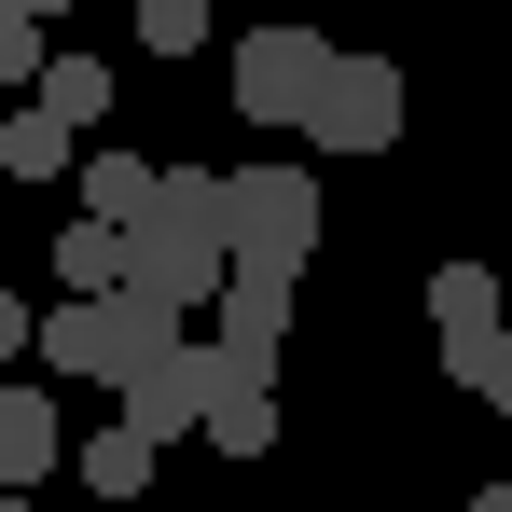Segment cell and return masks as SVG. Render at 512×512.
Returning a JSON list of instances; mask_svg holds the SVG:
<instances>
[{"label":"cell","mask_w":512,"mask_h":512,"mask_svg":"<svg viewBox=\"0 0 512 512\" xmlns=\"http://www.w3.org/2000/svg\"><path fill=\"white\" fill-rule=\"evenodd\" d=\"M139 291H153V305L236 291V236H222V180H208V167H167L153 222H139Z\"/></svg>","instance_id":"obj_1"},{"label":"cell","mask_w":512,"mask_h":512,"mask_svg":"<svg viewBox=\"0 0 512 512\" xmlns=\"http://www.w3.org/2000/svg\"><path fill=\"white\" fill-rule=\"evenodd\" d=\"M70 471H84L97 499H139V485H153V443H139V429L111 416V429H97V443H84V457H70Z\"/></svg>","instance_id":"obj_14"},{"label":"cell","mask_w":512,"mask_h":512,"mask_svg":"<svg viewBox=\"0 0 512 512\" xmlns=\"http://www.w3.org/2000/svg\"><path fill=\"white\" fill-rule=\"evenodd\" d=\"M222 236H236L250 277H305V250H319V167H236L222 180Z\"/></svg>","instance_id":"obj_3"},{"label":"cell","mask_w":512,"mask_h":512,"mask_svg":"<svg viewBox=\"0 0 512 512\" xmlns=\"http://www.w3.org/2000/svg\"><path fill=\"white\" fill-rule=\"evenodd\" d=\"M139 42H153V56H194V42H208V0H139Z\"/></svg>","instance_id":"obj_16"},{"label":"cell","mask_w":512,"mask_h":512,"mask_svg":"<svg viewBox=\"0 0 512 512\" xmlns=\"http://www.w3.org/2000/svg\"><path fill=\"white\" fill-rule=\"evenodd\" d=\"M14 346H42V305H28V291H0V360H14Z\"/></svg>","instance_id":"obj_17"},{"label":"cell","mask_w":512,"mask_h":512,"mask_svg":"<svg viewBox=\"0 0 512 512\" xmlns=\"http://www.w3.org/2000/svg\"><path fill=\"white\" fill-rule=\"evenodd\" d=\"M333 56L346 42H319V28H250V42H236V111H250V125H319Z\"/></svg>","instance_id":"obj_4"},{"label":"cell","mask_w":512,"mask_h":512,"mask_svg":"<svg viewBox=\"0 0 512 512\" xmlns=\"http://www.w3.org/2000/svg\"><path fill=\"white\" fill-rule=\"evenodd\" d=\"M471 512H512V485H485V499H471Z\"/></svg>","instance_id":"obj_19"},{"label":"cell","mask_w":512,"mask_h":512,"mask_svg":"<svg viewBox=\"0 0 512 512\" xmlns=\"http://www.w3.org/2000/svg\"><path fill=\"white\" fill-rule=\"evenodd\" d=\"M402 111H416V97H402L388 56H333V97H319V125H305V139H319V153H388V139H402Z\"/></svg>","instance_id":"obj_6"},{"label":"cell","mask_w":512,"mask_h":512,"mask_svg":"<svg viewBox=\"0 0 512 512\" xmlns=\"http://www.w3.org/2000/svg\"><path fill=\"white\" fill-rule=\"evenodd\" d=\"M42 111H56L70 139H97V125H111V70H97V56H56V70H42Z\"/></svg>","instance_id":"obj_13"},{"label":"cell","mask_w":512,"mask_h":512,"mask_svg":"<svg viewBox=\"0 0 512 512\" xmlns=\"http://www.w3.org/2000/svg\"><path fill=\"white\" fill-rule=\"evenodd\" d=\"M208 388H222V346H180L167 374H139V388H125V429L167 457L180 429H208Z\"/></svg>","instance_id":"obj_7"},{"label":"cell","mask_w":512,"mask_h":512,"mask_svg":"<svg viewBox=\"0 0 512 512\" xmlns=\"http://www.w3.org/2000/svg\"><path fill=\"white\" fill-rule=\"evenodd\" d=\"M14 14H28V28H56V14H70V0H14Z\"/></svg>","instance_id":"obj_18"},{"label":"cell","mask_w":512,"mask_h":512,"mask_svg":"<svg viewBox=\"0 0 512 512\" xmlns=\"http://www.w3.org/2000/svg\"><path fill=\"white\" fill-rule=\"evenodd\" d=\"M0 14H14V0H0Z\"/></svg>","instance_id":"obj_22"},{"label":"cell","mask_w":512,"mask_h":512,"mask_svg":"<svg viewBox=\"0 0 512 512\" xmlns=\"http://www.w3.org/2000/svg\"><path fill=\"white\" fill-rule=\"evenodd\" d=\"M0 167H14V180H42V194H56V180H84V139H70V125H56L42 97H28V111L0 125Z\"/></svg>","instance_id":"obj_12"},{"label":"cell","mask_w":512,"mask_h":512,"mask_svg":"<svg viewBox=\"0 0 512 512\" xmlns=\"http://www.w3.org/2000/svg\"><path fill=\"white\" fill-rule=\"evenodd\" d=\"M222 346H236L250 374H277V346H291V277H250V263H236V291H222Z\"/></svg>","instance_id":"obj_10"},{"label":"cell","mask_w":512,"mask_h":512,"mask_svg":"<svg viewBox=\"0 0 512 512\" xmlns=\"http://www.w3.org/2000/svg\"><path fill=\"white\" fill-rule=\"evenodd\" d=\"M56 471V388H0V499H28Z\"/></svg>","instance_id":"obj_11"},{"label":"cell","mask_w":512,"mask_h":512,"mask_svg":"<svg viewBox=\"0 0 512 512\" xmlns=\"http://www.w3.org/2000/svg\"><path fill=\"white\" fill-rule=\"evenodd\" d=\"M499 416H512V360H499Z\"/></svg>","instance_id":"obj_20"},{"label":"cell","mask_w":512,"mask_h":512,"mask_svg":"<svg viewBox=\"0 0 512 512\" xmlns=\"http://www.w3.org/2000/svg\"><path fill=\"white\" fill-rule=\"evenodd\" d=\"M42 360H56V374H84V388H139V374H167V360H180V305H153V291L42 305Z\"/></svg>","instance_id":"obj_2"},{"label":"cell","mask_w":512,"mask_h":512,"mask_svg":"<svg viewBox=\"0 0 512 512\" xmlns=\"http://www.w3.org/2000/svg\"><path fill=\"white\" fill-rule=\"evenodd\" d=\"M42 70H56V56H42V28H28V14H0V125L42 97Z\"/></svg>","instance_id":"obj_15"},{"label":"cell","mask_w":512,"mask_h":512,"mask_svg":"<svg viewBox=\"0 0 512 512\" xmlns=\"http://www.w3.org/2000/svg\"><path fill=\"white\" fill-rule=\"evenodd\" d=\"M429 333H443V374H457L471 402H499L512 319H499V277H485V263H429Z\"/></svg>","instance_id":"obj_5"},{"label":"cell","mask_w":512,"mask_h":512,"mask_svg":"<svg viewBox=\"0 0 512 512\" xmlns=\"http://www.w3.org/2000/svg\"><path fill=\"white\" fill-rule=\"evenodd\" d=\"M208 443L222 457H277V388H263L236 346H222V388H208Z\"/></svg>","instance_id":"obj_9"},{"label":"cell","mask_w":512,"mask_h":512,"mask_svg":"<svg viewBox=\"0 0 512 512\" xmlns=\"http://www.w3.org/2000/svg\"><path fill=\"white\" fill-rule=\"evenodd\" d=\"M0 512H28V499H0Z\"/></svg>","instance_id":"obj_21"},{"label":"cell","mask_w":512,"mask_h":512,"mask_svg":"<svg viewBox=\"0 0 512 512\" xmlns=\"http://www.w3.org/2000/svg\"><path fill=\"white\" fill-rule=\"evenodd\" d=\"M70 194H84V222L139 236V222H153V194H167V167H153V153H84V180H70Z\"/></svg>","instance_id":"obj_8"}]
</instances>
